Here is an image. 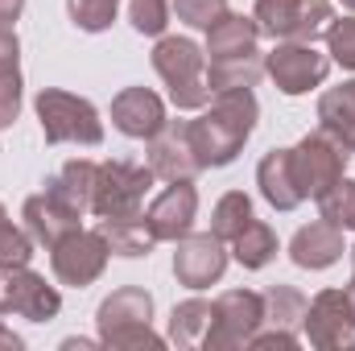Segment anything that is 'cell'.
<instances>
[{
  "label": "cell",
  "instance_id": "obj_31",
  "mask_svg": "<svg viewBox=\"0 0 355 351\" xmlns=\"http://www.w3.org/2000/svg\"><path fill=\"white\" fill-rule=\"evenodd\" d=\"M128 21L145 37H162L170 25V0H128Z\"/></svg>",
  "mask_w": 355,
  "mask_h": 351
},
{
  "label": "cell",
  "instance_id": "obj_7",
  "mask_svg": "<svg viewBox=\"0 0 355 351\" xmlns=\"http://www.w3.org/2000/svg\"><path fill=\"white\" fill-rule=\"evenodd\" d=\"M62 310V293L46 285L29 264L0 261V314H21L29 323H50Z\"/></svg>",
  "mask_w": 355,
  "mask_h": 351
},
{
  "label": "cell",
  "instance_id": "obj_21",
  "mask_svg": "<svg viewBox=\"0 0 355 351\" xmlns=\"http://www.w3.org/2000/svg\"><path fill=\"white\" fill-rule=\"evenodd\" d=\"M257 42H261L257 17L227 12L207 29V58H244V54H257Z\"/></svg>",
  "mask_w": 355,
  "mask_h": 351
},
{
  "label": "cell",
  "instance_id": "obj_5",
  "mask_svg": "<svg viewBox=\"0 0 355 351\" xmlns=\"http://www.w3.org/2000/svg\"><path fill=\"white\" fill-rule=\"evenodd\" d=\"M252 17L272 42H318L327 37L335 8L331 0H257Z\"/></svg>",
  "mask_w": 355,
  "mask_h": 351
},
{
  "label": "cell",
  "instance_id": "obj_20",
  "mask_svg": "<svg viewBox=\"0 0 355 351\" xmlns=\"http://www.w3.org/2000/svg\"><path fill=\"white\" fill-rule=\"evenodd\" d=\"M318 128L335 145L355 153V79L339 83V87H327L318 95Z\"/></svg>",
  "mask_w": 355,
  "mask_h": 351
},
{
  "label": "cell",
  "instance_id": "obj_38",
  "mask_svg": "<svg viewBox=\"0 0 355 351\" xmlns=\"http://www.w3.org/2000/svg\"><path fill=\"white\" fill-rule=\"evenodd\" d=\"M25 12V0H0V25H12Z\"/></svg>",
  "mask_w": 355,
  "mask_h": 351
},
{
  "label": "cell",
  "instance_id": "obj_10",
  "mask_svg": "<svg viewBox=\"0 0 355 351\" xmlns=\"http://www.w3.org/2000/svg\"><path fill=\"white\" fill-rule=\"evenodd\" d=\"M265 75L281 95H306L327 83L331 54H318L314 42H277L272 54H265Z\"/></svg>",
  "mask_w": 355,
  "mask_h": 351
},
{
  "label": "cell",
  "instance_id": "obj_40",
  "mask_svg": "<svg viewBox=\"0 0 355 351\" xmlns=\"http://www.w3.org/2000/svg\"><path fill=\"white\" fill-rule=\"evenodd\" d=\"M347 302H352V310H355V281L347 285Z\"/></svg>",
  "mask_w": 355,
  "mask_h": 351
},
{
  "label": "cell",
  "instance_id": "obj_30",
  "mask_svg": "<svg viewBox=\"0 0 355 351\" xmlns=\"http://www.w3.org/2000/svg\"><path fill=\"white\" fill-rule=\"evenodd\" d=\"M67 12L71 21L83 29V33H103L116 12H120V0H67Z\"/></svg>",
  "mask_w": 355,
  "mask_h": 351
},
{
  "label": "cell",
  "instance_id": "obj_27",
  "mask_svg": "<svg viewBox=\"0 0 355 351\" xmlns=\"http://www.w3.org/2000/svg\"><path fill=\"white\" fill-rule=\"evenodd\" d=\"M252 219H257V215H252V198H248L244 190H227V194L215 203V211H211V232L232 244Z\"/></svg>",
  "mask_w": 355,
  "mask_h": 351
},
{
  "label": "cell",
  "instance_id": "obj_42",
  "mask_svg": "<svg viewBox=\"0 0 355 351\" xmlns=\"http://www.w3.org/2000/svg\"><path fill=\"white\" fill-rule=\"evenodd\" d=\"M339 4H347V8H352V12H355V0H339Z\"/></svg>",
  "mask_w": 355,
  "mask_h": 351
},
{
  "label": "cell",
  "instance_id": "obj_39",
  "mask_svg": "<svg viewBox=\"0 0 355 351\" xmlns=\"http://www.w3.org/2000/svg\"><path fill=\"white\" fill-rule=\"evenodd\" d=\"M17 348H25V339H21V335H12L8 327H0V351H17Z\"/></svg>",
  "mask_w": 355,
  "mask_h": 351
},
{
  "label": "cell",
  "instance_id": "obj_14",
  "mask_svg": "<svg viewBox=\"0 0 355 351\" xmlns=\"http://www.w3.org/2000/svg\"><path fill=\"white\" fill-rule=\"evenodd\" d=\"M21 219H25V232L33 236V244H46V248H54L62 236H71L75 228H83V215L54 186H46L42 194H29Z\"/></svg>",
  "mask_w": 355,
  "mask_h": 351
},
{
  "label": "cell",
  "instance_id": "obj_37",
  "mask_svg": "<svg viewBox=\"0 0 355 351\" xmlns=\"http://www.w3.org/2000/svg\"><path fill=\"white\" fill-rule=\"evenodd\" d=\"M17 58H21V42H17V33L8 25H0V71L17 67Z\"/></svg>",
  "mask_w": 355,
  "mask_h": 351
},
{
  "label": "cell",
  "instance_id": "obj_26",
  "mask_svg": "<svg viewBox=\"0 0 355 351\" xmlns=\"http://www.w3.org/2000/svg\"><path fill=\"white\" fill-rule=\"evenodd\" d=\"M232 257L244 264V268H265L272 257H277V232L261 223V219H252L236 240H232Z\"/></svg>",
  "mask_w": 355,
  "mask_h": 351
},
{
  "label": "cell",
  "instance_id": "obj_11",
  "mask_svg": "<svg viewBox=\"0 0 355 351\" xmlns=\"http://www.w3.org/2000/svg\"><path fill=\"white\" fill-rule=\"evenodd\" d=\"M306 339L318 351H355V310L347 302V289H322L306 306Z\"/></svg>",
  "mask_w": 355,
  "mask_h": 351
},
{
  "label": "cell",
  "instance_id": "obj_13",
  "mask_svg": "<svg viewBox=\"0 0 355 351\" xmlns=\"http://www.w3.org/2000/svg\"><path fill=\"white\" fill-rule=\"evenodd\" d=\"M227 268V248L215 232H202V236H182L174 252V277L178 285L186 289H207L223 277Z\"/></svg>",
  "mask_w": 355,
  "mask_h": 351
},
{
  "label": "cell",
  "instance_id": "obj_33",
  "mask_svg": "<svg viewBox=\"0 0 355 351\" xmlns=\"http://www.w3.org/2000/svg\"><path fill=\"white\" fill-rule=\"evenodd\" d=\"M29 257H33V236H29V232H21V228L8 219L4 203H0V261L29 264Z\"/></svg>",
  "mask_w": 355,
  "mask_h": 351
},
{
  "label": "cell",
  "instance_id": "obj_8",
  "mask_svg": "<svg viewBox=\"0 0 355 351\" xmlns=\"http://www.w3.org/2000/svg\"><path fill=\"white\" fill-rule=\"evenodd\" d=\"M153 178L157 174L149 166H137V162H103L99 174H95V190H91V211L99 219L137 215Z\"/></svg>",
  "mask_w": 355,
  "mask_h": 351
},
{
  "label": "cell",
  "instance_id": "obj_36",
  "mask_svg": "<svg viewBox=\"0 0 355 351\" xmlns=\"http://www.w3.org/2000/svg\"><path fill=\"white\" fill-rule=\"evenodd\" d=\"M297 343H302V339H297L293 331H281V327H272L268 335H261V331H257L248 348H252V351H268V348H285V351H293Z\"/></svg>",
  "mask_w": 355,
  "mask_h": 351
},
{
  "label": "cell",
  "instance_id": "obj_32",
  "mask_svg": "<svg viewBox=\"0 0 355 351\" xmlns=\"http://www.w3.org/2000/svg\"><path fill=\"white\" fill-rule=\"evenodd\" d=\"M327 54L343 71H355V17L331 21V29H327Z\"/></svg>",
  "mask_w": 355,
  "mask_h": 351
},
{
  "label": "cell",
  "instance_id": "obj_23",
  "mask_svg": "<svg viewBox=\"0 0 355 351\" xmlns=\"http://www.w3.org/2000/svg\"><path fill=\"white\" fill-rule=\"evenodd\" d=\"M211 318H215V302H202V298L178 302L174 314H170V343H178V348H202L207 331H211Z\"/></svg>",
  "mask_w": 355,
  "mask_h": 351
},
{
  "label": "cell",
  "instance_id": "obj_41",
  "mask_svg": "<svg viewBox=\"0 0 355 351\" xmlns=\"http://www.w3.org/2000/svg\"><path fill=\"white\" fill-rule=\"evenodd\" d=\"M347 252H352V281H355V248H347Z\"/></svg>",
  "mask_w": 355,
  "mask_h": 351
},
{
  "label": "cell",
  "instance_id": "obj_19",
  "mask_svg": "<svg viewBox=\"0 0 355 351\" xmlns=\"http://www.w3.org/2000/svg\"><path fill=\"white\" fill-rule=\"evenodd\" d=\"M257 186H261V194H265V203L272 211H293V207L306 203L302 190H297V178H293V153L289 149H272V153L261 157Z\"/></svg>",
  "mask_w": 355,
  "mask_h": 351
},
{
  "label": "cell",
  "instance_id": "obj_25",
  "mask_svg": "<svg viewBox=\"0 0 355 351\" xmlns=\"http://www.w3.org/2000/svg\"><path fill=\"white\" fill-rule=\"evenodd\" d=\"M95 174H99V166L87 162V157H75V162H67L58 174L50 178L46 186H54L79 215H87L91 211V190H95Z\"/></svg>",
  "mask_w": 355,
  "mask_h": 351
},
{
  "label": "cell",
  "instance_id": "obj_34",
  "mask_svg": "<svg viewBox=\"0 0 355 351\" xmlns=\"http://www.w3.org/2000/svg\"><path fill=\"white\" fill-rule=\"evenodd\" d=\"M174 8L190 29H211L219 17H227V0H174Z\"/></svg>",
  "mask_w": 355,
  "mask_h": 351
},
{
  "label": "cell",
  "instance_id": "obj_28",
  "mask_svg": "<svg viewBox=\"0 0 355 351\" xmlns=\"http://www.w3.org/2000/svg\"><path fill=\"white\" fill-rule=\"evenodd\" d=\"M306 306H310V302H306L293 285H268V293H265V318L272 323V327H281V331L302 327Z\"/></svg>",
  "mask_w": 355,
  "mask_h": 351
},
{
  "label": "cell",
  "instance_id": "obj_4",
  "mask_svg": "<svg viewBox=\"0 0 355 351\" xmlns=\"http://www.w3.org/2000/svg\"><path fill=\"white\" fill-rule=\"evenodd\" d=\"M33 108H37L46 145H91L95 149L103 141V120H99L95 103L83 99V95L42 87L37 99H33Z\"/></svg>",
  "mask_w": 355,
  "mask_h": 351
},
{
  "label": "cell",
  "instance_id": "obj_17",
  "mask_svg": "<svg viewBox=\"0 0 355 351\" xmlns=\"http://www.w3.org/2000/svg\"><path fill=\"white\" fill-rule=\"evenodd\" d=\"M145 157H149L145 166L157 178H166V182H194V178L202 174V166H198V157H194V149L186 141V124H174V120L149 141Z\"/></svg>",
  "mask_w": 355,
  "mask_h": 351
},
{
  "label": "cell",
  "instance_id": "obj_16",
  "mask_svg": "<svg viewBox=\"0 0 355 351\" xmlns=\"http://www.w3.org/2000/svg\"><path fill=\"white\" fill-rule=\"evenodd\" d=\"M112 124L132 137V141H153L170 120H166V103L162 95L149 87H124L112 99Z\"/></svg>",
  "mask_w": 355,
  "mask_h": 351
},
{
  "label": "cell",
  "instance_id": "obj_18",
  "mask_svg": "<svg viewBox=\"0 0 355 351\" xmlns=\"http://www.w3.org/2000/svg\"><path fill=\"white\" fill-rule=\"evenodd\" d=\"M343 252H347V248H343V228H335V223H327V219L297 228V236L289 240V261L297 264V268H310V273L331 268Z\"/></svg>",
  "mask_w": 355,
  "mask_h": 351
},
{
  "label": "cell",
  "instance_id": "obj_1",
  "mask_svg": "<svg viewBox=\"0 0 355 351\" xmlns=\"http://www.w3.org/2000/svg\"><path fill=\"white\" fill-rule=\"evenodd\" d=\"M257 116H261V103H257L252 87L215 91L211 108H207L198 120H182V124H186V141H190L198 166H202V170L232 166V162L240 157L244 141L252 137Z\"/></svg>",
  "mask_w": 355,
  "mask_h": 351
},
{
  "label": "cell",
  "instance_id": "obj_9",
  "mask_svg": "<svg viewBox=\"0 0 355 351\" xmlns=\"http://www.w3.org/2000/svg\"><path fill=\"white\" fill-rule=\"evenodd\" d=\"M293 178H297V190H302V198H322L339 178L347 170V149L343 145H335L322 128L318 132H306L293 149Z\"/></svg>",
  "mask_w": 355,
  "mask_h": 351
},
{
  "label": "cell",
  "instance_id": "obj_15",
  "mask_svg": "<svg viewBox=\"0 0 355 351\" xmlns=\"http://www.w3.org/2000/svg\"><path fill=\"white\" fill-rule=\"evenodd\" d=\"M145 219H149V228H153L157 240L178 244L182 236H190V228H194V219H198V190H194V182H170V186L149 203Z\"/></svg>",
  "mask_w": 355,
  "mask_h": 351
},
{
  "label": "cell",
  "instance_id": "obj_29",
  "mask_svg": "<svg viewBox=\"0 0 355 351\" xmlns=\"http://www.w3.org/2000/svg\"><path fill=\"white\" fill-rule=\"evenodd\" d=\"M318 211L327 223L343 228V232H355V178H339L322 198H318Z\"/></svg>",
  "mask_w": 355,
  "mask_h": 351
},
{
  "label": "cell",
  "instance_id": "obj_6",
  "mask_svg": "<svg viewBox=\"0 0 355 351\" xmlns=\"http://www.w3.org/2000/svg\"><path fill=\"white\" fill-rule=\"evenodd\" d=\"M265 323V293L257 289H227L215 298V318L207 331V351H240Z\"/></svg>",
  "mask_w": 355,
  "mask_h": 351
},
{
  "label": "cell",
  "instance_id": "obj_3",
  "mask_svg": "<svg viewBox=\"0 0 355 351\" xmlns=\"http://www.w3.org/2000/svg\"><path fill=\"white\" fill-rule=\"evenodd\" d=\"M153 71L170 87V99H174L178 112H198V108L211 103L207 50H198V42H190V37H157V46H153Z\"/></svg>",
  "mask_w": 355,
  "mask_h": 351
},
{
  "label": "cell",
  "instance_id": "obj_12",
  "mask_svg": "<svg viewBox=\"0 0 355 351\" xmlns=\"http://www.w3.org/2000/svg\"><path fill=\"white\" fill-rule=\"evenodd\" d=\"M107 257H112V248H107V240L99 236V228H95V232L75 228L71 236H62V240L50 248V268H54V277H58L62 285L83 289V285H91V281L103 277Z\"/></svg>",
  "mask_w": 355,
  "mask_h": 351
},
{
  "label": "cell",
  "instance_id": "obj_35",
  "mask_svg": "<svg viewBox=\"0 0 355 351\" xmlns=\"http://www.w3.org/2000/svg\"><path fill=\"white\" fill-rule=\"evenodd\" d=\"M21 116V67H4L0 71V132L12 128Z\"/></svg>",
  "mask_w": 355,
  "mask_h": 351
},
{
  "label": "cell",
  "instance_id": "obj_24",
  "mask_svg": "<svg viewBox=\"0 0 355 351\" xmlns=\"http://www.w3.org/2000/svg\"><path fill=\"white\" fill-rule=\"evenodd\" d=\"M265 75V58L244 54V58H211L207 62V87L215 91H240V87H257V79Z\"/></svg>",
  "mask_w": 355,
  "mask_h": 351
},
{
  "label": "cell",
  "instance_id": "obj_2",
  "mask_svg": "<svg viewBox=\"0 0 355 351\" xmlns=\"http://www.w3.org/2000/svg\"><path fill=\"white\" fill-rule=\"evenodd\" d=\"M95 327L103 348H166V339L153 331V293L141 285H124L107 293L95 310Z\"/></svg>",
  "mask_w": 355,
  "mask_h": 351
},
{
  "label": "cell",
  "instance_id": "obj_22",
  "mask_svg": "<svg viewBox=\"0 0 355 351\" xmlns=\"http://www.w3.org/2000/svg\"><path fill=\"white\" fill-rule=\"evenodd\" d=\"M99 236L107 240V248H112L116 257H128V261L149 257V252L162 244V240L153 236L145 211H137V215H116V219H99Z\"/></svg>",
  "mask_w": 355,
  "mask_h": 351
}]
</instances>
